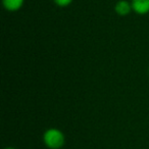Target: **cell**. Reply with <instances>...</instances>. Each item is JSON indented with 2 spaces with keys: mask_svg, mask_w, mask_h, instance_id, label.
Instances as JSON below:
<instances>
[{
  "mask_svg": "<svg viewBox=\"0 0 149 149\" xmlns=\"http://www.w3.org/2000/svg\"><path fill=\"white\" fill-rule=\"evenodd\" d=\"M43 142L49 149H60L65 144V136L59 129L50 128L44 132Z\"/></svg>",
  "mask_w": 149,
  "mask_h": 149,
  "instance_id": "6da1fadb",
  "label": "cell"
},
{
  "mask_svg": "<svg viewBox=\"0 0 149 149\" xmlns=\"http://www.w3.org/2000/svg\"><path fill=\"white\" fill-rule=\"evenodd\" d=\"M114 11L120 17H127L133 11L132 4L128 0H118L114 4Z\"/></svg>",
  "mask_w": 149,
  "mask_h": 149,
  "instance_id": "7a4b0ae2",
  "label": "cell"
},
{
  "mask_svg": "<svg viewBox=\"0 0 149 149\" xmlns=\"http://www.w3.org/2000/svg\"><path fill=\"white\" fill-rule=\"evenodd\" d=\"M133 11L139 15H145L149 13V0H132Z\"/></svg>",
  "mask_w": 149,
  "mask_h": 149,
  "instance_id": "3957f363",
  "label": "cell"
},
{
  "mask_svg": "<svg viewBox=\"0 0 149 149\" xmlns=\"http://www.w3.org/2000/svg\"><path fill=\"white\" fill-rule=\"evenodd\" d=\"M25 0H2V5L5 10L15 13L23 7Z\"/></svg>",
  "mask_w": 149,
  "mask_h": 149,
  "instance_id": "277c9868",
  "label": "cell"
},
{
  "mask_svg": "<svg viewBox=\"0 0 149 149\" xmlns=\"http://www.w3.org/2000/svg\"><path fill=\"white\" fill-rule=\"evenodd\" d=\"M74 0H53V2L55 3L57 6L59 7H66L72 2Z\"/></svg>",
  "mask_w": 149,
  "mask_h": 149,
  "instance_id": "5b68a950",
  "label": "cell"
},
{
  "mask_svg": "<svg viewBox=\"0 0 149 149\" xmlns=\"http://www.w3.org/2000/svg\"><path fill=\"white\" fill-rule=\"evenodd\" d=\"M4 149H17V148H15V147H6V148H4Z\"/></svg>",
  "mask_w": 149,
  "mask_h": 149,
  "instance_id": "8992f818",
  "label": "cell"
},
{
  "mask_svg": "<svg viewBox=\"0 0 149 149\" xmlns=\"http://www.w3.org/2000/svg\"><path fill=\"white\" fill-rule=\"evenodd\" d=\"M148 74H149V70H148Z\"/></svg>",
  "mask_w": 149,
  "mask_h": 149,
  "instance_id": "52a82bcc",
  "label": "cell"
}]
</instances>
